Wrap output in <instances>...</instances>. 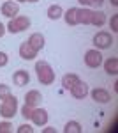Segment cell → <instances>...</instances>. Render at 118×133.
<instances>
[{"label": "cell", "mask_w": 118, "mask_h": 133, "mask_svg": "<svg viewBox=\"0 0 118 133\" xmlns=\"http://www.w3.org/2000/svg\"><path fill=\"white\" fill-rule=\"evenodd\" d=\"M81 131H83V128L78 121H69L64 128V133H81Z\"/></svg>", "instance_id": "cell-20"}, {"label": "cell", "mask_w": 118, "mask_h": 133, "mask_svg": "<svg viewBox=\"0 0 118 133\" xmlns=\"http://www.w3.org/2000/svg\"><path fill=\"white\" fill-rule=\"evenodd\" d=\"M88 94H92L93 101L102 103V105H106V103H109V99H111V94H109V92L106 91V89H102V87H97V89L90 91Z\"/></svg>", "instance_id": "cell-10"}, {"label": "cell", "mask_w": 118, "mask_h": 133, "mask_svg": "<svg viewBox=\"0 0 118 133\" xmlns=\"http://www.w3.org/2000/svg\"><path fill=\"white\" fill-rule=\"evenodd\" d=\"M11 131H12V123H11L9 119L2 121L0 123V133H11Z\"/></svg>", "instance_id": "cell-22"}, {"label": "cell", "mask_w": 118, "mask_h": 133, "mask_svg": "<svg viewBox=\"0 0 118 133\" xmlns=\"http://www.w3.org/2000/svg\"><path fill=\"white\" fill-rule=\"evenodd\" d=\"M111 4H113V5L116 7V5H118V0H111Z\"/></svg>", "instance_id": "cell-30"}, {"label": "cell", "mask_w": 118, "mask_h": 133, "mask_svg": "<svg viewBox=\"0 0 118 133\" xmlns=\"http://www.w3.org/2000/svg\"><path fill=\"white\" fill-rule=\"evenodd\" d=\"M41 101H42V96L35 89H32V91H28L25 94V105H28V107H34L35 108L37 105H41Z\"/></svg>", "instance_id": "cell-12"}, {"label": "cell", "mask_w": 118, "mask_h": 133, "mask_svg": "<svg viewBox=\"0 0 118 133\" xmlns=\"http://www.w3.org/2000/svg\"><path fill=\"white\" fill-rule=\"evenodd\" d=\"M9 94H11L9 85H5V83H0V99H5Z\"/></svg>", "instance_id": "cell-24"}, {"label": "cell", "mask_w": 118, "mask_h": 133, "mask_svg": "<svg viewBox=\"0 0 118 133\" xmlns=\"http://www.w3.org/2000/svg\"><path fill=\"white\" fill-rule=\"evenodd\" d=\"M92 12L93 11L88 9V7H83V9L78 11V23L79 25H90V20H92Z\"/></svg>", "instance_id": "cell-17"}, {"label": "cell", "mask_w": 118, "mask_h": 133, "mask_svg": "<svg viewBox=\"0 0 118 133\" xmlns=\"http://www.w3.org/2000/svg\"><path fill=\"white\" fill-rule=\"evenodd\" d=\"M35 73H37V80L42 85H51L55 82V71L46 61L35 62Z\"/></svg>", "instance_id": "cell-1"}, {"label": "cell", "mask_w": 118, "mask_h": 133, "mask_svg": "<svg viewBox=\"0 0 118 133\" xmlns=\"http://www.w3.org/2000/svg\"><path fill=\"white\" fill-rule=\"evenodd\" d=\"M16 112H18V99H16V96L9 94L0 103V115L4 119H12L16 115Z\"/></svg>", "instance_id": "cell-2"}, {"label": "cell", "mask_w": 118, "mask_h": 133, "mask_svg": "<svg viewBox=\"0 0 118 133\" xmlns=\"http://www.w3.org/2000/svg\"><path fill=\"white\" fill-rule=\"evenodd\" d=\"M0 12H2V16L12 20V18H16L18 12H20V4H18V2H12V0H5V2L2 4V7H0Z\"/></svg>", "instance_id": "cell-6"}, {"label": "cell", "mask_w": 118, "mask_h": 133, "mask_svg": "<svg viewBox=\"0 0 118 133\" xmlns=\"http://www.w3.org/2000/svg\"><path fill=\"white\" fill-rule=\"evenodd\" d=\"M81 5H85V7H88V5H102L104 4V0H78Z\"/></svg>", "instance_id": "cell-23"}, {"label": "cell", "mask_w": 118, "mask_h": 133, "mask_svg": "<svg viewBox=\"0 0 118 133\" xmlns=\"http://www.w3.org/2000/svg\"><path fill=\"white\" fill-rule=\"evenodd\" d=\"M12 82H14V85H18V87L28 85V82H30L28 71H25V69H18V71H14V75H12Z\"/></svg>", "instance_id": "cell-11"}, {"label": "cell", "mask_w": 118, "mask_h": 133, "mask_svg": "<svg viewBox=\"0 0 118 133\" xmlns=\"http://www.w3.org/2000/svg\"><path fill=\"white\" fill-rule=\"evenodd\" d=\"M78 82H79V76H78V75H74V73H69V75H64V78H62V87L69 91L70 87H74V85H76Z\"/></svg>", "instance_id": "cell-19"}, {"label": "cell", "mask_w": 118, "mask_h": 133, "mask_svg": "<svg viewBox=\"0 0 118 133\" xmlns=\"http://www.w3.org/2000/svg\"><path fill=\"white\" fill-rule=\"evenodd\" d=\"M32 112H34V107H28V105H23V107H21V115H23L25 121H30Z\"/></svg>", "instance_id": "cell-21"}, {"label": "cell", "mask_w": 118, "mask_h": 133, "mask_svg": "<svg viewBox=\"0 0 118 133\" xmlns=\"http://www.w3.org/2000/svg\"><path fill=\"white\" fill-rule=\"evenodd\" d=\"M30 18L28 16H16V18H12V20H9V23H7V30L11 32V34H20V32L27 30L30 27Z\"/></svg>", "instance_id": "cell-3"}, {"label": "cell", "mask_w": 118, "mask_h": 133, "mask_svg": "<svg viewBox=\"0 0 118 133\" xmlns=\"http://www.w3.org/2000/svg\"><path fill=\"white\" fill-rule=\"evenodd\" d=\"M69 91H70V94H72V98H76V99H85V98L88 96L90 89H88V83H85V82L79 80L74 87H70Z\"/></svg>", "instance_id": "cell-7"}, {"label": "cell", "mask_w": 118, "mask_h": 133, "mask_svg": "<svg viewBox=\"0 0 118 133\" xmlns=\"http://www.w3.org/2000/svg\"><path fill=\"white\" fill-rule=\"evenodd\" d=\"M106 21H108V18H106V12H104V11H93V12H92L90 25H93V27L100 29V27H104Z\"/></svg>", "instance_id": "cell-15"}, {"label": "cell", "mask_w": 118, "mask_h": 133, "mask_svg": "<svg viewBox=\"0 0 118 133\" xmlns=\"http://www.w3.org/2000/svg\"><path fill=\"white\" fill-rule=\"evenodd\" d=\"M18 2H27V0H18Z\"/></svg>", "instance_id": "cell-32"}, {"label": "cell", "mask_w": 118, "mask_h": 133, "mask_svg": "<svg viewBox=\"0 0 118 133\" xmlns=\"http://www.w3.org/2000/svg\"><path fill=\"white\" fill-rule=\"evenodd\" d=\"M113 43H115L113 36H111L109 32H106V30H100V32H97V34L93 36V44H95L97 50H108V48H111Z\"/></svg>", "instance_id": "cell-4"}, {"label": "cell", "mask_w": 118, "mask_h": 133, "mask_svg": "<svg viewBox=\"0 0 118 133\" xmlns=\"http://www.w3.org/2000/svg\"><path fill=\"white\" fill-rule=\"evenodd\" d=\"M102 53L97 50V48H92L85 53V64L88 66L90 69H97L99 66H102Z\"/></svg>", "instance_id": "cell-5"}, {"label": "cell", "mask_w": 118, "mask_h": 133, "mask_svg": "<svg viewBox=\"0 0 118 133\" xmlns=\"http://www.w3.org/2000/svg\"><path fill=\"white\" fill-rule=\"evenodd\" d=\"M18 133H34V128H32L28 123L21 124V126H18Z\"/></svg>", "instance_id": "cell-26"}, {"label": "cell", "mask_w": 118, "mask_h": 133, "mask_svg": "<svg viewBox=\"0 0 118 133\" xmlns=\"http://www.w3.org/2000/svg\"><path fill=\"white\" fill-rule=\"evenodd\" d=\"M28 43H30V46L34 48V50H42L44 48V44H46V39H44V36L41 34V32H34L32 36L28 37Z\"/></svg>", "instance_id": "cell-13"}, {"label": "cell", "mask_w": 118, "mask_h": 133, "mask_svg": "<svg viewBox=\"0 0 118 133\" xmlns=\"http://www.w3.org/2000/svg\"><path fill=\"white\" fill-rule=\"evenodd\" d=\"M42 131L44 133H57V130H55V128H44Z\"/></svg>", "instance_id": "cell-29"}, {"label": "cell", "mask_w": 118, "mask_h": 133, "mask_svg": "<svg viewBox=\"0 0 118 133\" xmlns=\"http://www.w3.org/2000/svg\"><path fill=\"white\" fill-rule=\"evenodd\" d=\"M78 11L79 7H69L67 11H64V20H65V23L67 25H70V27H74V25H79L78 23Z\"/></svg>", "instance_id": "cell-14"}, {"label": "cell", "mask_w": 118, "mask_h": 133, "mask_svg": "<svg viewBox=\"0 0 118 133\" xmlns=\"http://www.w3.org/2000/svg\"><path fill=\"white\" fill-rule=\"evenodd\" d=\"M7 32V29H5V25L4 23H0V37H4V34Z\"/></svg>", "instance_id": "cell-28"}, {"label": "cell", "mask_w": 118, "mask_h": 133, "mask_svg": "<svg viewBox=\"0 0 118 133\" xmlns=\"http://www.w3.org/2000/svg\"><path fill=\"white\" fill-rule=\"evenodd\" d=\"M20 57L23 61H34V59L37 57V50H34V48L30 46V43L25 41V43L20 44Z\"/></svg>", "instance_id": "cell-9"}, {"label": "cell", "mask_w": 118, "mask_h": 133, "mask_svg": "<svg viewBox=\"0 0 118 133\" xmlns=\"http://www.w3.org/2000/svg\"><path fill=\"white\" fill-rule=\"evenodd\" d=\"M48 110H44V108H34V112H32V117H30V121L35 124V126H44V124H48Z\"/></svg>", "instance_id": "cell-8"}, {"label": "cell", "mask_w": 118, "mask_h": 133, "mask_svg": "<svg viewBox=\"0 0 118 133\" xmlns=\"http://www.w3.org/2000/svg\"><path fill=\"white\" fill-rule=\"evenodd\" d=\"M102 66H104V71L108 75H116L118 73V59L116 57H109L108 61H102Z\"/></svg>", "instance_id": "cell-16"}, {"label": "cell", "mask_w": 118, "mask_h": 133, "mask_svg": "<svg viewBox=\"0 0 118 133\" xmlns=\"http://www.w3.org/2000/svg\"><path fill=\"white\" fill-rule=\"evenodd\" d=\"M48 18L51 21H55V20H58V18H62V14H64V9H62V5L60 4H53V5H49L48 7Z\"/></svg>", "instance_id": "cell-18"}, {"label": "cell", "mask_w": 118, "mask_h": 133, "mask_svg": "<svg viewBox=\"0 0 118 133\" xmlns=\"http://www.w3.org/2000/svg\"><path fill=\"white\" fill-rule=\"evenodd\" d=\"M27 2H39V0H27Z\"/></svg>", "instance_id": "cell-31"}, {"label": "cell", "mask_w": 118, "mask_h": 133, "mask_svg": "<svg viewBox=\"0 0 118 133\" xmlns=\"http://www.w3.org/2000/svg\"><path fill=\"white\" fill-rule=\"evenodd\" d=\"M7 64H9V55L5 51H0V68L7 66Z\"/></svg>", "instance_id": "cell-27"}, {"label": "cell", "mask_w": 118, "mask_h": 133, "mask_svg": "<svg viewBox=\"0 0 118 133\" xmlns=\"http://www.w3.org/2000/svg\"><path fill=\"white\" fill-rule=\"evenodd\" d=\"M109 27L113 32H118V14H113L111 20H109Z\"/></svg>", "instance_id": "cell-25"}]
</instances>
